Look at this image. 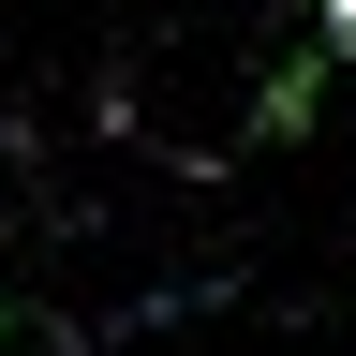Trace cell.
<instances>
[{"label": "cell", "mask_w": 356, "mask_h": 356, "mask_svg": "<svg viewBox=\"0 0 356 356\" xmlns=\"http://www.w3.org/2000/svg\"><path fill=\"white\" fill-rule=\"evenodd\" d=\"M312 44H327V60H356V0H312Z\"/></svg>", "instance_id": "cell-2"}, {"label": "cell", "mask_w": 356, "mask_h": 356, "mask_svg": "<svg viewBox=\"0 0 356 356\" xmlns=\"http://www.w3.org/2000/svg\"><path fill=\"white\" fill-rule=\"evenodd\" d=\"M327 44H282V60H267V89H252V134H267V149H282V134H312V119H327Z\"/></svg>", "instance_id": "cell-1"}]
</instances>
